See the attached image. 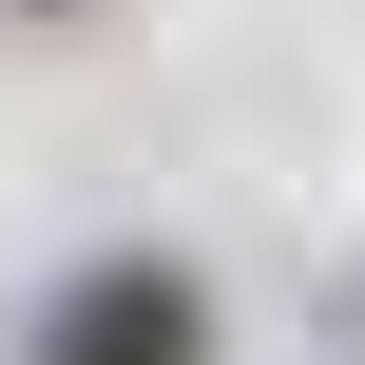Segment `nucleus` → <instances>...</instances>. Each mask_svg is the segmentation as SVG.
Here are the masks:
<instances>
[{"label": "nucleus", "instance_id": "1", "mask_svg": "<svg viewBox=\"0 0 365 365\" xmlns=\"http://www.w3.org/2000/svg\"><path fill=\"white\" fill-rule=\"evenodd\" d=\"M19 365H212V308H192V269L115 250V269H77V289L38 308V346H19Z\"/></svg>", "mask_w": 365, "mask_h": 365}, {"label": "nucleus", "instance_id": "2", "mask_svg": "<svg viewBox=\"0 0 365 365\" xmlns=\"http://www.w3.org/2000/svg\"><path fill=\"white\" fill-rule=\"evenodd\" d=\"M19 19H77V0H19Z\"/></svg>", "mask_w": 365, "mask_h": 365}]
</instances>
